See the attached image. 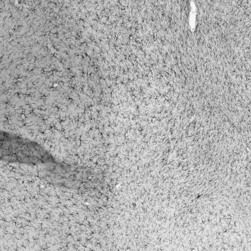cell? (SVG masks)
<instances>
[{"instance_id":"6da1fadb","label":"cell","mask_w":251,"mask_h":251,"mask_svg":"<svg viewBox=\"0 0 251 251\" xmlns=\"http://www.w3.org/2000/svg\"><path fill=\"white\" fill-rule=\"evenodd\" d=\"M2 133V132H1ZM3 136L8 140L11 143L12 147L11 149L3 148L2 150H11V152L3 153V156L8 157V159L12 158H20L18 162H33L35 163L40 161H46L43 159V157L47 158L48 156L47 152L42 148H40L38 145H36L35 143H32L31 141H28L21 138V142L22 146H20L19 141V137H17L12 134L13 138L18 145L17 146L12 140L10 134L3 132Z\"/></svg>"}]
</instances>
